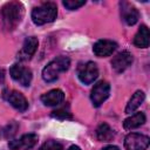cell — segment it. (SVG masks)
Wrapping results in <instances>:
<instances>
[{"mask_svg":"<svg viewBox=\"0 0 150 150\" xmlns=\"http://www.w3.org/2000/svg\"><path fill=\"white\" fill-rule=\"evenodd\" d=\"M23 15V6L21 2L11 1L1 8V18L7 30L14 29L21 21Z\"/></svg>","mask_w":150,"mask_h":150,"instance_id":"1","label":"cell"},{"mask_svg":"<svg viewBox=\"0 0 150 150\" xmlns=\"http://www.w3.org/2000/svg\"><path fill=\"white\" fill-rule=\"evenodd\" d=\"M69 66H70V60L67 56H57L43 68L42 79L46 82H53L59 79L61 73L67 71Z\"/></svg>","mask_w":150,"mask_h":150,"instance_id":"2","label":"cell"},{"mask_svg":"<svg viewBox=\"0 0 150 150\" xmlns=\"http://www.w3.org/2000/svg\"><path fill=\"white\" fill-rule=\"evenodd\" d=\"M57 7L54 2H43L32 11V20L35 25L42 26L56 19Z\"/></svg>","mask_w":150,"mask_h":150,"instance_id":"3","label":"cell"},{"mask_svg":"<svg viewBox=\"0 0 150 150\" xmlns=\"http://www.w3.org/2000/svg\"><path fill=\"white\" fill-rule=\"evenodd\" d=\"M11 77L23 87H28L32 82V70L20 63H15L9 69Z\"/></svg>","mask_w":150,"mask_h":150,"instance_id":"4","label":"cell"},{"mask_svg":"<svg viewBox=\"0 0 150 150\" xmlns=\"http://www.w3.org/2000/svg\"><path fill=\"white\" fill-rule=\"evenodd\" d=\"M110 94V84L107 81H100L97 82L90 93V100L94 107H100Z\"/></svg>","mask_w":150,"mask_h":150,"instance_id":"5","label":"cell"},{"mask_svg":"<svg viewBox=\"0 0 150 150\" xmlns=\"http://www.w3.org/2000/svg\"><path fill=\"white\" fill-rule=\"evenodd\" d=\"M150 143V138L145 135L131 132L127 135L124 139V148L127 150H146Z\"/></svg>","mask_w":150,"mask_h":150,"instance_id":"6","label":"cell"},{"mask_svg":"<svg viewBox=\"0 0 150 150\" xmlns=\"http://www.w3.org/2000/svg\"><path fill=\"white\" fill-rule=\"evenodd\" d=\"M77 76H79V80L84 84L93 83L98 76V68L96 63L89 61L83 64H80L77 69Z\"/></svg>","mask_w":150,"mask_h":150,"instance_id":"7","label":"cell"},{"mask_svg":"<svg viewBox=\"0 0 150 150\" xmlns=\"http://www.w3.org/2000/svg\"><path fill=\"white\" fill-rule=\"evenodd\" d=\"M2 96L18 111L23 112L28 109V101L26 100V97L20 91H18V90H6V91H4Z\"/></svg>","mask_w":150,"mask_h":150,"instance_id":"8","label":"cell"},{"mask_svg":"<svg viewBox=\"0 0 150 150\" xmlns=\"http://www.w3.org/2000/svg\"><path fill=\"white\" fill-rule=\"evenodd\" d=\"M38 143V136L35 134L22 135L19 139H12L8 142V148L11 150H30Z\"/></svg>","mask_w":150,"mask_h":150,"instance_id":"9","label":"cell"},{"mask_svg":"<svg viewBox=\"0 0 150 150\" xmlns=\"http://www.w3.org/2000/svg\"><path fill=\"white\" fill-rule=\"evenodd\" d=\"M134 61V57L130 52L123 50L118 54H116L112 60H111V67L116 73H122L129 66H131Z\"/></svg>","mask_w":150,"mask_h":150,"instance_id":"10","label":"cell"},{"mask_svg":"<svg viewBox=\"0 0 150 150\" xmlns=\"http://www.w3.org/2000/svg\"><path fill=\"white\" fill-rule=\"evenodd\" d=\"M38 46H39V41L35 36L26 38V40L23 41L21 50L18 53V59L21 60V61L30 60L32 56L35 54V52L38 49Z\"/></svg>","mask_w":150,"mask_h":150,"instance_id":"11","label":"cell"},{"mask_svg":"<svg viewBox=\"0 0 150 150\" xmlns=\"http://www.w3.org/2000/svg\"><path fill=\"white\" fill-rule=\"evenodd\" d=\"M117 48V43L111 40H98L93 46V52L98 57H105L111 55Z\"/></svg>","mask_w":150,"mask_h":150,"instance_id":"12","label":"cell"},{"mask_svg":"<svg viewBox=\"0 0 150 150\" xmlns=\"http://www.w3.org/2000/svg\"><path fill=\"white\" fill-rule=\"evenodd\" d=\"M121 16L128 26L135 25L139 19V12L129 2H121Z\"/></svg>","mask_w":150,"mask_h":150,"instance_id":"13","label":"cell"},{"mask_svg":"<svg viewBox=\"0 0 150 150\" xmlns=\"http://www.w3.org/2000/svg\"><path fill=\"white\" fill-rule=\"evenodd\" d=\"M64 100V94L61 89H53L49 90L48 93L43 94L41 96V101L45 105L48 107H53V105H59L60 103H62Z\"/></svg>","mask_w":150,"mask_h":150,"instance_id":"14","label":"cell"},{"mask_svg":"<svg viewBox=\"0 0 150 150\" xmlns=\"http://www.w3.org/2000/svg\"><path fill=\"white\" fill-rule=\"evenodd\" d=\"M149 41H150L149 28L145 25H142L134 38V45L138 48H146L149 47Z\"/></svg>","mask_w":150,"mask_h":150,"instance_id":"15","label":"cell"},{"mask_svg":"<svg viewBox=\"0 0 150 150\" xmlns=\"http://www.w3.org/2000/svg\"><path fill=\"white\" fill-rule=\"evenodd\" d=\"M146 121V117L144 115V112L139 111V112H136L134 115H131L130 117L125 118L124 122H123V128L125 130H132V129H136L141 125H143Z\"/></svg>","mask_w":150,"mask_h":150,"instance_id":"16","label":"cell"},{"mask_svg":"<svg viewBox=\"0 0 150 150\" xmlns=\"http://www.w3.org/2000/svg\"><path fill=\"white\" fill-rule=\"evenodd\" d=\"M96 137L101 142H110L115 137V131L109 124L101 123L96 129Z\"/></svg>","mask_w":150,"mask_h":150,"instance_id":"17","label":"cell"},{"mask_svg":"<svg viewBox=\"0 0 150 150\" xmlns=\"http://www.w3.org/2000/svg\"><path fill=\"white\" fill-rule=\"evenodd\" d=\"M144 98H145L144 93H143L142 90H137V91L131 96V98L129 100V102H128V104H127V107H125V112H127V114L134 112V111L143 103Z\"/></svg>","mask_w":150,"mask_h":150,"instance_id":"18","label":"cell"},{"mask_svg":"<svg viewBox=\"0 0 150 150\" xmlns=\"http://www.w3.org/2000/svg\"><path fill=\"white\" fill-rule=\"evenodd\" d=\"M18 129H19V124H18L15 121H12L11 123H8V124L1 130V137L6 138V139H11L12 137L15 136Z\"/></svg>","mask_w":150,"mask_h":150,"instance_id":"19","label":"cell"},{"mask_svg":"<svg viewBox=\"0 0 150 150\" xmlns=\"http://www.w3.org/2000/svg\"><path fill=\"white\" fill-rule=\"evenodd\" d=\"M50 116L54 117V118H57V120H70L71 118V112H70L68 105H64V107H61V108L52 111Z\"/></svg>","mask_w":150,"mask_h":150,"instance_id":"20","label":"cell"},{"mask_svg":"<svg viewBox=\"0 0 150 150\" xmlns=\"http://www.w3.org/2000/svg\"><path fill=\"white\" fill-rule=\"evenodd\" d=\"M39 150H63V146L61 143H59L54 139H49V141L45 142L39 148Z\"/></svg>","mask_w":150,"mask_h":150,"instance_id":"21","label":"cell"},{"mask_svg":"<svg viewBox=\"0 0 150 150\" xmlns=\"http://www.w3.org/2000/svg\"><path fill=\"white\" fill-rule=\"evenodd\" d=\"M62 4L66 8L70 9V11H74V9H77V8L82 7L86 4V1L84 0H64Z\"/></svg>","mask_w":150,"mask_h":150,"instance_id":"22","label":"cell"},{"mask_svg":"<svg viewBox=\"0 0 150 150\" xmlns=\"http://www.w3.org/2000/svg\"><path fill=\"white\" fill-rule=\"evenodd\" d=\"M102 150H120V149L117 146H115V145H108V146L103 148Z\"/></svg>","mask_w":150,"mask_h":150,"instance_id":"23","label":"cell"},{"mask_svg":"<svg viewBox=\"0 0 150 150\" xmlns=\"http://www.w3.org/2000/svg\"><path fill=\"white\" fill-rule=\"evenodd\" d=\"M67 150H81V149H80V146H77V145H70Z\"/></svg>","mask_w":150,"mask_h":150,"instance_id":"24","label":"cell"}]
</instances>
